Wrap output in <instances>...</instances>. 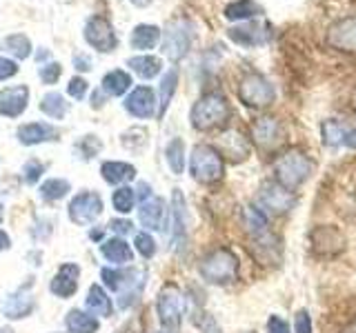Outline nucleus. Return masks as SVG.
Masks as SVG:
<instances>
[{
	"label": "nucleus",
	"mask_w": 356,
	"mask_h": 333,
	"mask_svg": "<svg viewBox=\"0 0 356 333\" xmlns=\"http://www.w3.org/2000/svg\"><path fill=\"white\" fill-rule=\"evenodd\" d=\"M316 169V162L300 149H287L274 160V180L283 185L289 191H296L300 185H305Z\"/></svg>",
	"instance_id": "1"
},
{
	"label": "nucleus",
	"mask_w": 356,
	"mask_h": 333,
	"mask_svg": "<svg viewBox=\"0 0 356 333\" xmlns=\"http://www.w3.org/2000/svg\"><path fill=\"white\" fill-rule=\"evenodd\" d=\"M229 116H232V107H229V100L225 98V94L207 92L194 103L189 120H192V127L196 131H211V129L227 125Z\"/></svg>",
	"instance_id": "2"
},
{
	"label": "nucleus",
	"mask_w": 356,
	"mask_h": 333,
	"mask_svg": "<svg viewBox=\"0 0 356 333\" xmlns=\"http://www.w3.org/2000/svg\"><path fill=\"white\" fill-rule=\"evenodd\" d=\"M105 287L109 291L118 293V307L127 309L140 298L145 280H147V271L138 269V266H129V269H103L100 271Z\"/></svg>",
	"instance_id": "3"
},
{
	"label": "nucleus",
	"mask_w": 356,
	"mask_h": 333,
	"mask_svg": "<svg viewBox=\"0 0 356 333\" xmlns=\"http://www.w3.org/2000/svg\"><path fill=\"white\" fill-rule=\"evenodd\" d=\"M198 273L207 284H229L238 278V255L227 247L211 249L200 258Z\"/></svg>",
	"instance_id": "4"
},
{
	"label": "nucleus",
	"mask_w": 356,
	"mask_h": 333,
	"mask_svg": "<svg viewBox=\"0 0 356 333\" xmlns=\"http://www.w3.org/2000/svg\"><path fill=\"white\" fill-rule=\"evenodd\" d=\"M189 173L200 185H214L225 173V160L211 144H194L189 155Z\"/></svg>",
	"instance_id": "5"
},
{
	"label": "nucleus",
	"mask_w": 356,
	"mask_h": 333,
	"mask_svg": "<svg viewBox=\"0 0 356 333\" xmlns=\"http://www.w3.org/2000/svg\"><path fill=\"white\" fill-rule=\"evenodd\" d=\"M156 314H159V322L165 331H178L183 325V314H185V296L181 287L174 282H167L156 298Z\"/></svg>",
	"instance_id": "6"
},
{
	"label": "nucleus",
	"mask_w": 356,
	"mask_h": 333,
	"mask_svg": "<svg viewBox=\"0 0 356 333\" xmlns=\"http://www.w3.org/2000/svg\"><path fill=\"white\" fill-rule=\"evenodd\" d=\"M276 89L272 85L270 78H265L263 74L250 71L241 78L238 83V100L250 109H265L274 103Z\"/></svg>",
	"instance_id": "7"
},
{
	"label": "nucleus",
	"mask_w": 356,
	"mask_h": 333,
	"mask_svg": "<svg viewBox=\"0 0 356 333\" xmlns=\"http://www.w3.org/2000/svg\"><path fill=\"white\" fill-rule=\"evenodd\" d=\"M194 42V25L185 18H176L165 27L163 36V53L170 60H181L189 53Z\"/></svg>",
	"instance_id": "8"
},
{
	"label": "nucleus",
	"mask_w": 356,
	"mask_h": 333,
	"mask_svg": "<svg viewBox=\"0 0 356 333\" xmlns=\"http://www.w3.org/2000/svg\"><path fill=\"white\" fill-rule=\"evenodd\" d=\"M287 140V129L278 118L263 116L252 125V144L263 153H276Z\"/></svg>",
	"instance_id": "9"
},
{
	"label": "nucleus",
	"mask_w": 356,
	"mask_h": 333,
	"mask_svg": "<svg viewBox=\"0 0 356 333\" xmlns=\"http://www.w3.org/2000/svg\"><path fill=\"white\" fill-rule=\"evenodd\" d=\"M259 205L265 214L272 216H283L287 211H292L296 205V191H289L283 185L274 182H265L259 189Z\"/></svg>",
	"instance_id": "10"
},
{
	"label": "nucleus",
	"mask_w": 356,
	"mask_h": 333,
	"mask_svg": "<svg viewBox=\"0 0 356 333\" xmlns=\"http://www.w3.org/2000/svg\"><path fill=\"white\" fill-rule=\"evenodd\" d=\"M83 36H85L89 47H94L100 53L114 51L116 44H118L114 25H111V22L107 18H103V16H92V18H89L87 25H85Z\"/></svg>",
	"instance_id": "11"
},
{
	"label": "nucleus",
	"mask_w": 356,
	"mask_h": 333,
	"mask_svg": "<svg viewBox=\"0 0 356 333\" xmlns=\"http://www.w3.org/2000/svg\"><path fill=\"white\" fill-rule=\"evenodd\" d=\"M67 209H70V218L74 225L87 227L103 214V198H100L96 191H83L72 200Z\"/></svg>",
	"instance_id": "12"
},
{
	"label": "nucleus",
	"mask_w": 356,
	"mask_h": 333,
	"mask_svg": "<svg viewBox=\"0 0 356 333\" xmlns=\"http://www.w3.org/2000/svg\"><path fill=\"white\" fill-rule=\"evenodd\" d=\"M216 149L222 155V160H229L234 164L245 162L252 153V140L245 138L238 129H227L222 131L216 140Z\"/></svg>",
	"instance_id": "13"
},
{
	"label": "nucleus",
	"mask_w": 356,
	"mask_h": 333,
	"mask_svg": "<svg viewBox=\"0 0 356 333\" xmlns=\"http://www.w3.org/2000/svg\"><path fill=\"white\" fill-rule=\"evenodd\" d=\"M227 36L232 42L241 44V47H261V44H267L274 36L272 25L267 22H248V25H236L227 31Z\"/></svg>",
	"instance_id": "14"
},
{
	"label": "nucleus",
	"mask_w": 356,
	"mask_h": 333,
	"mask_svg": "<svg viewBox=\"0 0 356 333\" xmlns=\"http://www.w3.org/2000/svg\"><path fill=\"white\" fill-rule=\"evenodd\" d=\"M325 42L343 53H356V16H348L327 29Z\"/></svg>",
	"instance_id": "15"
},
{
	"label": "nucleus",
	"mask_w": 356,
	"mask_h": 333,
	"mask_svg": "<svg viewBox=\"0 0 356 333\" xmlns=\"http://www.w3.org/2000/svg\"><path fill=\"white\" fill-rule=\"evenodd\" d=\"M312 251L318 255H337L345 249V236L332 225H321L309 233Z\"/></svg>",
	"instance_id": "16"
},
{
	"label": "nucleus",
	"mask_w": 356,
	"mask_h": 333,
	"mask_svg": "<svg viewBox=\"0 0 356 333\" xmlns=\"http://www.w3.org/2000/svg\"><path fill=\"white\" fill-rule=\"evenodd\" d=\"M170 233L176 247H185L187 240V205L181 189H174L172 209H170Z\"/></svg>",
	"instance_id": "17"
},
{
	"label": "nucleus",
	"mask_w": 356,
	"mask_h": 333,
	"mask_svg": "<svg viewBox=\"0 0 356 333\" xmlns=\"http://www.w3.org/2000/svg\"><path fill=\"white\" fill-rule=\"evenodd\" d=\"M159 103H156V94L152 87H136L125 98V109L134 118H152L159 114Z\"/></svg>",
	"instance_id": "18"
},
{
	"label": "nucleus",
	"mask_w": 356,
	"mask_h": 333,
	"mask_svg": "<svg viewBox=\"0 0 356 333\" xmlns=\"http://www.w3.org/2000/svg\"><path fill=\"white\" fill-rule=\"evenodd\" d=\"M78 278H81V269L74 262H65L60 264V269L56 271V275L49 282V291L58 298H72L78 289Z\"/></svg>",
	"instance_id": "19"
},
{
	"label": "nucleus",
	"mask_w": 356,
	"mask_h": 333,
	"mask_svg": "<svg viewBox=\"0 0 356 333\" xmlns=\"http://www.w3.org/2000/svg\"><path fill=\"white\" fill-rule=\"evenodd\" d=\"M29 103V89L25 85L0 89V116L18 118L27 109Z\"/></svg>",
	"instance_id": "20"
},
{
	"label": "nucleus",
	"mask_w": 356,
	"mask_h": 333,
	"mask_svg": "<svg viewBox=\"0 0 356 333\" xmlns=\"http://www.w3.org/2000/svg\"><path fill=\"white\" fill-rule=\"evenodd\" d=\"M167 216V209H165V200L154 196L149 200H145L140 203V209H138V220L140 225L147 229V231H159L163 229V220Z\"/></svg>",
	"instance_id": "21"
},
{
	"label": "nucleus",
	"mask_w": 356,
	"mask_h": 333,
	"mask_svg": "<svg viewBox=\"0 0 356 333\" xmlns=\"http://www.w3.org/2000/svg\"><path fill=\"white\" fill-rule=\"evenodd\" d=\"M100 253H103V258L107 262L116 264V266L129 264L134 260V251L129 247V242L125 238H120V236L100 242Z\"/></svg>",
	"instance_id": "22"
},
{
	"label": "nucleus",
	"mask_w": 356,
	"mask_h": 333,
	"mask_svg": "<svg viewBox=\"0 0 356 333\" xmlns=\"http://www.w3.org/2000/svg\"><path fill=\"white\" fill-rule=\"evenodd\" d=\"M33 307H36V302H33L31 293H27V287H22V289H18L16 293H11V296L5 300L3 314H5L7 318H11V320H16V318H27V316H31Z\"/></svg>",
	"instance_id": "23"
},
{
	"label": "nucleus",
	"mask_w": 356,
	"mask_h": 333,
	"mask_svg": "<svg viewBox=\"0 0 356 333\" xmlns=\"http://www.w3.org/2000/svg\"><path fill=\"white\" fill-rule=\"evenodd\" d=\"M18 140L22 144H40V142H47V140H56L58 138V129H54L51 125H44V122H29V125H22L18 129Z\"/></svg>",
	"instance_id": "24"
},
{
	"label": "nucleus",
	"mask_w": 356,
	"mask_h": 333,
	"mask_svg": "<svg viewBox=\"0 0 356 333\" xmlns=\"http://www.w3.org/2000/svg\"><path fill=\"white\" fill-rule=\"evenodd\" d=\"M243 227L248 231L250 240L263 238L265 233H270V222H267V214L261 207H245L243 209Z\"/></svg>",
	"instance_id": "25"
},
{
	"label": "nucleus",
	"mask_w": 356,
	"mask_h": 333,
	"mask_svg": "<svg viewBox=\"0 0 356 333\" xmlns=\"http://www.w3.org/2000/svg\"><path fill=\"white\" fill-rule=\"evenodd\" d=\"M100 173H103V180L109 185H122V182H129L136 178V166L129 162L109 160V162H103Z\"/></svg>",
	"instance_id": "26"
},
{
	"label": "nucleus",
	"mask_w": 356,
	"mask_h": 333,
	"mask_svg": "<svg viewBox=\"0 0 356 333\" xmlns=\"http://www.w3.org/2000/svg\"><path fill=\"white\" fill-rule=\"evenodd\" d=\"M85 305L89 309V314L94 316H100V318H109L114 307H111V298L107 296V291L100 284H92L87 291V298H85Z\"/></svg>",
	"instance_id": "27"
},
{
	"label": "nucleus",
	"mask_w": 356,
	"mask_h": 333,
	"mask_svg": "<svg viewBox=\"0 0 356 333\" xmlns=\"http://www.w3.org/2000/svg\"><path fill=\"white\" fill-rule=\"evenodd\" d=\"M161 40V29L156 25H136L131 31L129 44L138 51H149L154 49Z\"/></svg>",
	"instance_id": "28"
},
{
	"label": "nucleus",
	"mask_w": 356,
	"mask_h": 333,
	"mask_svg": "<svg viewBox=\"0 0 356 333\" xmlns=\"http://www.w3.org/2000/svg\"><path fill=\"white\" fill-rule=\"evenodd\" d=\"M127 67L134 74H138L140 78H145V80H152V78H156L163 71V60L156 58V56L143 53V56H134V58H129Z\"/></svg>",
	"instance_id": "29"
},
{
	"label": "nucleus",
	"mask_w": 356,
	"mask_h": 333,
	"mask_svg": "<svg viewBox=\"0 0 356 333\" xmlns=\"http://www.w3.org/2000/svg\"><path fill=\"white\" fill-rule=\"evenodd\" d=\"M65 325L70 333H96L100 322L94 318V314H85L81 309H72L65 318Z\"/></svg>",
	"instance_id": "30"
},
{
	"label": "nucleus",
	"mask_w": 356,
	"mask_h": 333,
	"mask_svg": "<svg viewBox=\"0 0 356 333\" xmlns=\"http://www.w3.org/2000/svg\"><path fill=\"white\" fill-rule=\"evenodd\" d=\"M178 89V69H170L165 71L163 80H161V100H159V114L156 118L163 120V116L167 114V109H170V103Z\"/></svg>",
	"instance_id": "31"
},
{
	"label": "nucleus",
	"mask_w": 356,
	"mask_h": 333,
	"mask_svg": "<svg viewBox=\"0 0 356 333\" xmlns=\"http://www.w3.org/2000/svg\"><path fill=\"white\" fill-rule=\"evenodd\" d=\"M129 87H131V76L122 69H114L105 74L103 78V92L107 96H122L125 92H129Z\"/></svg>",
	"instance_id": "32"
},
{
	"label": "nucleus",
	"mask_w": 356,
	"mask_h": 333,
	"mask_svg": "<svg viewBox=\"0 0 356 333\" xmlns=\"http://www.w3.org/2000/svg\"><path fill=\"white\" fill-rule=\"evenodd\" d=\"M165 160L174 176H181L185 169V142L183 138H172L165 147Z\"/></svg>",
	"instance_id": "33"
},
{
	"label": "nucleus",
	"mask_w": 356,
	"mask_h": 333,
	"mask_svg": "<svg viewBox=\"0 0 356 333\" xmlns=\"http://www.w3.org/2000/svg\"><path fill=\"white\" fill-rule=\"evenodd\" d=\"M261 14V7L254 0H236L225 7V18L227 20H248Z\"/></svg>",
	"instance_id": "34"
},
{
	"label": "nucleus",
	"mask_w": 356,
	"mask_h": 333,
	"mask_svg": "<svg viewBox=\"0 0 356 333\" xmlns=\"http://www.w3.org/2000/svg\"><path fill=\"white\" fill-rule=\"evenodd\" d=\"M40 111H42L44 116L54 118V120H60L67 114V103H65V98L60 94L49 92L47 96H42V100H40Z\"/></svg>",
	"instance_id": "35"
},
{
	"label": "nucleus",
	"mask_w": 356,
	"mask_h": 333,
	"mask_svg": "<svg viewBox=\"0 0 356 333\" xmlns=\"http://www.w3.org/2000/svg\"><path fill=\"white\" fill-rule=\"evenodd\" d=\"M345 133H348V129H345L339 120H325L321 125V136L325 147H339V144H343Z\"/></svg>",
	"instance_id": "36"
},
{
	"label": "nucleus",
	"mask_w": 356,
	"mask_h": 333,
	"mask_svg": "<svg viewBox=\"0 0 356 333\" xmlns=\"http://www.w3.org/2000/svg\"><path fill=\"white\" fill-rule=\"evenodd\" d=\"M70 191H72V185L63 180V178H51V180L42 182V187H40V196L44 200H49V203H56V200L65 198Z\"/></svg>",
	"instance_id": "37"
},
{
	"label": "nucleus",
	"mask_w": 356,
	"mask_h": 333,
	"mask_svg": "<svg viewBox=\"0 0 356 333\" xmlns=\"http://www.w3.org/2000/svg\"><path fill=\"white\" fill-rule=\"evenodd\" d=\"M111 205H114V209L118 211V214H129V211L134 209V205H136V191H134L131 187L116 189L114 196H111Z\"/></svg>",
	"instance_id": "38"
},
{
	"label": "nucleus",
	"mask_w": 356,
	"mask_h": 333,
	"mask_svg": "<svg viewBox=\"0 0 356 333\" xmlns=\"http://www.w3.org/2000/svg\"><path fill=\"white\" fill-rule=\"evenodd\" d=\"M5 47L14 53L18 60H25L27 56L31 53V42H29V38L25 36V33H11V36H7Z\"/></svg>",
	"instance_id": "39"
},
{
	"label": "nucleus",
	"mask_w": 356,
	"mask_h": 333,
	"mask_svg": "<svg viewBox=\"0 0 356 333\" xmlns=\"http://www.w3.org/2000/svg\"><path fill=\"white\" fill-rule=\"evenodd\" d=\"M103 149V142L98 140V136H83L81 142L76 144V151L81 153V158H94L96 153H100Z\"/></svg>",
	"instance_id": "40"
},
{
	"label": "nucleus",
	"mask_w": 356,
	"mask_h": 333,
	"mask_svg": "<svg viewBox=\"0 0 356 333\" xmlns=\"http://www.w3.org/2000/svg\"><path fill=\"white\" fill-rule=\"evenodd\" d=\"M134 244H136V251L143 255V258H154V253H156V240H154L152 233H147V231L136 233V240H134Z\"/></svg>",
	"instance_id": "41"
},
{
	"label": "nucleus",
	"mask_w": 356,
	"mask_h": 333,
	"mask_svg": "<svg viewBox=\"0 0 356 333\" xmlns=\"http://www.w3.org/2000/svg\"><path fill=\"white\" fill-rule=\"evenodd\" d=\"M60 74H63L60 62H49V65L40 67V80H42L44 85H54V83L60 78Z\"/></svg>",
	"instance_id": "42"
},
{
	"label": "nucleus",
	"mask_w": 356,
	"mask_h": 333,
	"mask_svg": "<svg viewBox=\"0 0 356 333\" xmlns=\"http://www.w3.org/2000/svg\"><path fill=\"white\" fill-rule=\"evenodd\" d=\"M87 89H89V85H87L85 78L76 76L70 80V85H67V94H70L72 98H76V100H83L85 94H87Z\"/></svg>",
	"instance_id": "43"
},
{
	"label": "nucleus",
	"mask_w": 356,
	"mask_h": 333,
	"mask_svg": "<svg viewBox=\"0 0 356 333\" xmlns=\"http://www.w3.org/2000/svg\"><path fill=\"white\" fill-rule=\"evenodd\" d=\"M42 171H44V164L40 160H29L25 166H22V173H25V180L29 185H36V180L42 176Z\"/></svg>",
	"instance_id": "44"
},
{
	"label": "nucleus",
	"mask_w": 356,
	"mask_h": 333,
	"mask_svg": "<svg viewBox=\"0 0 356 333\" xmlns=\"http://www.w3.org/2000/svg\"><path fill=\"white\" fill-rule=\"evenodd\" d=\"M294 333H312V318L307 309H300L294 316Z\"/></svg>",
	"instance_id": "45"
},
{
	"label": "nucleus",
	"mask_w": 356,
	"mask_h": 333,
	"mask_svg": "<svg viewBox=\"0 0 356 333\" xmlns=\"http://www.w3.org/2000/svg\"><path fill=\"white\" fill-rule=\"evenodd\" d=\"M267 333H292V331H289V325L281 316H270V320H267Z\"/></svg>",
	"instance_id": "46"
},
{
	"label": "nucleus",
	"mask_w": 356,
	"mask_h": 333,
	"mask_svg": "<svg viewBox=\"0 0 356 333\" xmlns=\"http://www.w3.org/2000/svg\"><path fill=\"white\" fill-rule=\"evenodd\" d=\"M16 74H18V65L14 60L3 58V56H0V80H7V78L16 76Z\"/></svg>",
	"instance_id": "47"
},
{
	"label": "nucleus",
	"mask_w": 356,
	"mask_h": 333,
	"mask_svg": "<svg viewBox=\"0 0 356 333\" xmlns=\"http://www.w3.org/2000/svg\"><path fill=\"white\" fill-rule=\"evenodd\" d=\"M109 229L118 233V236H127V233L134 231V225H131V220H122V218H116V220H111L109 222Z\"/></svg>",
	"instance_id": "48"
},
{
	"label": "nucleus",
	"mask_w": 356,
	"mask_h": 333,
	"mask_svg": "<svg viewBox=\"0 0 356 333\" xmlns=\"http://www.w3.org/2000/svg\"><path fill=\"white\" fill-rule=\"evenodd\" d=\"M74 65H76L78 71H89V69H92V60H89L87 56H76Z\"/></svg>",
	"instance_id": "49"
},
{
	"label": "nucleus",
	"mask_w": 356,
	"mask_h": 333,
	"mask_svg": "<svg viewBox=\"0 0 356 333\" xmlns=\"http://www.w3.org/2000/svg\"><path fill=\"white\" fill-rule=\"evenodd\" d=\"M138 198H140V203H145V200L154 198V194H152V187H149L147 182H140V185H138Z\"/></svg>",
	"instance_id": "50"
},
{
	"label": "nucleus",
	"mask_w": 356,
	"mask_h": 333,
	"mask_svg": "<svg viewBox=\"0 0 356 333\" xmlns=\"http://www.w3.org/2000/svg\"><path fill=\"white\" fill-rule=\"evenodd\" d=\"M343 144L348 149H356V129H348V133H345V140Z\"/></svg>",
	"instance_id": "51"
},
{
	"label": "nucleus",
	"mask_w": 356,
	"mask_h": 333,
	"mask_svg": "<svg viewBox=\"0 0 356 333\" xmlns=\"http://www.w3.org/2000/svg\"><path fill=\"white\" fill-rule=\"evenodd\" d=\"M7 247H9V236L5 231H0V251L7 249Z\"/></svg>",
	"instance_id": "52"
},
{
	"label": "nucleus",
	"mask_w": 356,
	"mask_h": 333,
	"mask_svg": "<svg viewBox=\"0 0 356 333\" xmlns=\"http://www.w3.org/2000/svg\"><path fill=\"white\" fill-rule=\"evenodd\" d=\"M339 333H356V322H352V325H348V327H343Z\"/></svg>",
	"instance_id": "53"
},
{
	"label": "nucleus",
	"mask_w": 356,
	"mask_h": 333,
	"mask_svg": "<svg viewBox=\"0 0 356 333\" xmlns=\"http://www.w3.org/2000/svg\"><path fill=\"white\" fill-rule=\"evenodd\" d=\"M131 3L136 5V7H147V5L152 3V0H131Z\"/></svg>",
	"instance_id": "54"
},
{
	"label": "nucleus",
	"mask_w": 356,
	"mask_h": 333,
	"mask_svg": "<svg viewBox=\"0 0 356 333\" xmlns=\"http://www.w3.org/2000/svg\"><path fill=\"white\" fill-rule=\"evenodd\" d=\"M100 236H103V231H100V229L92 231V238H94V240H100Z\"/></svg>",
	"instance_id": "55"
},
{
	"label": "nucleus",
	"mask_w": 356,
	"mask_h": 333,
	"mask_svg": "<svg viewBox=\"0 0 356 333\" xmlns=\"http://www.w3.org/2000/svg\"><path fill=\"white\" fill-rule=\"evenodd\" d=\"M3 216H5V211H3V203H0V222H3Z\"/></svg>",
	"instance_id": "56"
},
{
	"label": "nucleus",
	"mask_w": 356,
	"mask_h": 333,
	"mask_svg": "<svg viewBox=\"0 0 356 333\" xmlns=\"http://www.w3.org/2000/svg\"><path fill=\"white\" fill-rule=\"evenodd\" d=\"M352 105H354V111H356V94H354V98H352Z\"/></svg>",
	"instance_id": "57"
},
{
	"label": "nucleus",
	"mask_w": 356,
	"mask_h": 333,
	"mask_svg": "<svg viewBox=\"0 0 356 333\" xmlns=\"http://www.w3.org/2000/svg\"><path fill=\"white\" fill-rule=\"evenodd\" d=\"M165 333H176V331H165Z\"/></svg>",
	"instance_id": "58"
}]
</instances>
